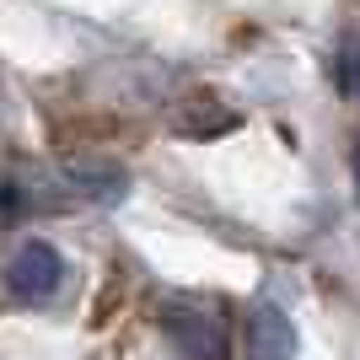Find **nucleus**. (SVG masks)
Here are the masks:
<instances>
[{
  "label": "nucleus",
  "instance_id": "nucleus-3",
  "mask_svg": "<svg viewBox=\"0 0 360 360\" xmlns=\"http://www.w3.org/2000/svg\"><path fill=\"white\" fill-rule=\"evenodd\" d=\"M242 349L248 360H290L296 355V328H290V317L269 301H258L253 312H248V328H242Z\"/></svg>",
  "mask_w": 360,
  "mask_h": 360
},
{
  "label": "nucleus",
  "instance_id": "nucleus-2",
  "mask_svg": "<svg viewBox=\"0 0 360 360\" xmlns=\"http://www.w3.org/2000/svg\"><path fill=\"white\" fill-rule=\"evenodd\" d=\"M6 285H11L16 301H49L65 285V264L49 242H22L6 264Z\"/></svg>",
  "mask_w": 360,
  "mask_h": 360
},
{
  "label": "nucleus",
  "instance_id": "nucleus-5",
  "mask_svg": "<svg viewBox=\"0 0 360 360\" xmlns=\"http://www.w3.org/2000/svg\"><path fill=\"white\" fill-rule=\"evenodd\" d=\"M355 188H360V150H355Z\"/></svg>",
  "mask_w": 360,
  "mask_h": 360
},
{
  "label": "nucleus",
  "instance_id": "nucleus-4",
  "mask_svg": "<svg viewBox=\"0 0 360 360\" xmlns=\"http://www.w3.org/2000/svg\"><path fill=\"white\" fill-rule=\"evenodd\" d=\"M22 210V194H16V188H6V183H0V215H16Z\"/></svg>",
  "mask_w": 360,
  "mask_h": 360
},
{
  "label": "nucleus",
  "instance_id": "nucleus-1",
  "mask_svg": "<svg viewBox=\"0 0 360 360\" xmlns=\"http://www.w3.org/2000/svg\"><path fill=\"white\" fill-rule=\"evenodd\" d=\"M162 328L183 360H226V349H231V333H226L221 312L205 307V301H167Z\"/></svg>",
  "mask_w": 360,
  "mask_h": 360
}]
</instances>
